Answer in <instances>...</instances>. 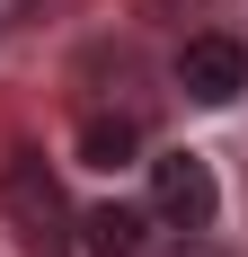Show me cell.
<instances>
[{
	"label": "cell",
	"mask_w": 248,
	"mask_h": 257,
	"mask_svg": "<svg viewBox=\"0 0 248 257\" xmlns=\"http://www.w3.org/2000/svg\"><path fill=\"white\" fill-rule=\"evenodd\" d=\"M0 213H9V231H18L27 257H62L71 248V204H62V186L36 151H9L0 169Z\"/></svg>",
	"instance_id": "1"
},
{
	"label": "cell",
	"mask_w": 248,
	"mask_h": 257,
	"mask_svg": "<svg viewBox=\"0 0 248 257\" xmlns=\"http://www.w3.org/2000/svg\"><path fill=\"white\" fill-rule=\"evenodd\" d=\"M142 169H151V195H142V213L160 222V231H177V239L213 231V213H222V186H213V169H204L195 151H151Z\"/></svg>",
	"instance_id": "2"
},
{
	"label": "cell",
	"mask_w": 248,
	"mask_h": 257,
	"mask_svg": "<svg viewBox=\"0 0 248 257\" xmlns=\"http://www.w3.org/2000/svg\"><path fill=\"white\" fill-rule=\"evenodd\" d=\"M177 89H186V106H230L248 89V45L239 36H186L177 45Z\"/></svg>",
	"instance_id": "3"
},
{
	"label": "cell",
	"mask_w": 248,
	"mask_h": 257,
	"mask_svg": "<svg viewBox=\"0 0 248 257\" xmlns=\"http://www.w3.org/2000/svg\"><path fill=\"white\" fill-rule=\"evenodd\" d=\"M80 160L89 169H133L142 160V115L133 106H89L80 115Z\"/></svg>",
	"instance_id": "4"
},
{
	"label": "cell",
	"mask_w": 248,
	"mask_h": 257,
	"mask_svg": "<svg viewBox=\"0 0 248 257\" xmlns=\"http://www.w3.org/2000/svg\"><path fill=\"white\" fill-rule=\"evenodd\" d=\"M151 222L142 204H98V213H80V248L89 257H151Z\"/></svg>",
	"instance_id": "5"
},
{
	"label": "cell",
	"mask_w": 248,
	"mask_h": 257,
	"mask_svg": "<svg viewBox=\"0 0 248 257\" xmlns=\"http://www.w3.org/2000/svg\"><path fill=\"white\" fill-rule=\"evenodd\" d=\"M36 9H45V0H0V27H27Z\"/></svg>",
	"instance_id": "6"
},
{
	"label": "cell",
	"mask_w": 248,
	"mask_h": 257,
	"mask_svg": "<svg viewBox=\"0 0 248 257\" xmlns=\"http://www.w3.org/2000/svg\"><path fill=\"white\" fill-rule=\"evenodd\" d=\"M169 257H222V248H213V239H177Z\"/></svg>",
	"instance_id": "7"
}]
</instances>
